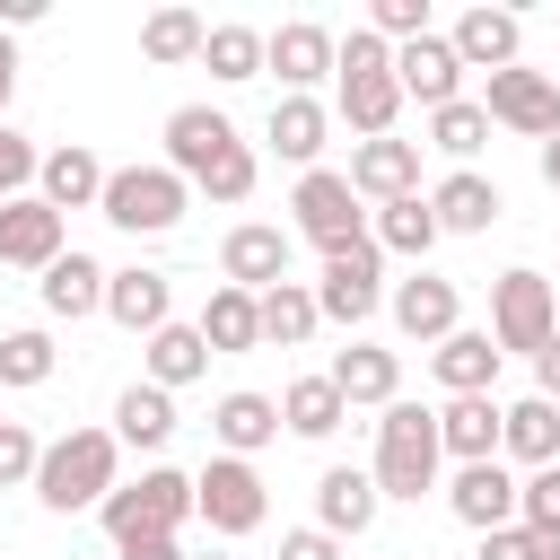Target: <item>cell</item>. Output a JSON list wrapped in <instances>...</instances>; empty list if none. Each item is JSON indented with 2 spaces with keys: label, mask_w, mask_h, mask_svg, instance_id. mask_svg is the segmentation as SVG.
<instances>
[{
  "label": "cell",
  "mask_w": 560,
  "mask_h": 560,
  "mask_svg": "<svg viewBox=\"0 0 560 560\" xmlns=\"http://www.w3.org/2000/svg\"><path fill=\"white\" fill-rule=\"evenodd\" d=\"M166 166L192 184V192H210V201H245L254 192V175H262V158L236 140V122L219 114V105H175L166 114Z\"/></svg>",
  "instance_id": "6da1fadb"
},
{
  "label": "cell",
  "mask_w": 560,
  "mask_h": 560,
  "mask_svg": "<svg viewBox=\"0 0 560 560\" xmlns=\"http://www.w3.org/2000/svg\"><path fill=\"white\" fill-rule=\"evenodd\" d=\"M114 438H122V446H140V455H158V446L175 438V394H166V385H149V376H140V385H122V394H114Z\"/></svg>",
  "instance_id": "d6a6232c"
},
{
  "label": "cell",
  "mask_w": 560,
  "mask_h": 560,
  "mask_svg": "<svg viewBox=\"0 0 560 560\" xmlns=\"http://www.w3.org/2000/svg\"><path fill=\"white\" fill-rule=\"evenodd\" d=\"M516 525H534V534H560V464H542V472H525V499H516Z\"/></svg>",
  "instance_id": "ee69618b"
},
{
  "label": "cell",
  "mask_w": 560,
  "mask_h": 560,
  "mask_svg": "<svg viewBox=\"0 0 560 560\" xmlns=\"http://www.w3.org/2000/svg\"><path fill=\"white\" fill-rule=\"evenodd\" d=\"M35 464H44V438L26 420H0V490H35Z\"/></svg>",
  "instance_id": "60d3db41"
},
{
  "label": "cell",
  "mask_w": 560,
  "mask_h": 560,
  "mask_svg": "<svg viewBox=\"0 0 560 560\" xmlns=\"http://www.w3.org/2000/svg\"><path fill=\"white\" fill-rule=\"evenodd\" d=\"M534 394H542V402H560V332L534 350Z\"/></svg>",
  "instance_id": "7dc6e473"
},
{
  "label": "cell",
  "mask_w": 560,
  "mask_h": 560,
  "mask_svg": "<svg viewBox=\"0 0 560 560\" xmlns=\"http://www.w3.org/2000/svg\"><path fill=\"white\" fill-rule=\"evenodd\" d=\"M105 280H114V271H105L96 254H79V245H70L52 271H35V298H44V315H52V324H79V315H105Z\"/></svg>",
  "instance_id": "7402d4cb"
},
{
  "label": "cell",
  "mask_w": 560,
  "mask_h": 560,
  "mask_svg": "<svg viewBox=\"0 0 560 560\" xmlns=\"http://www.w3.org/2000/svg\"><path fill=\"white\" fill-rule=\"evenodd\" d=\"M105 315H114L122 332H140V341H149V332H166V324H175V280H166V271H149V262H131V271H114V280H105Z\"/></svg>",
  "instance_id": "603a6c76"
},
{
  "label": "cell",
  "mask_w": 560,
  "mask_h": 560,
  "mask_svg": "<svg viewBox=\"0 0 560 560\" xmlns=\"http://www.w3.org/2000/svg\"><path fill=\"white\" fill-rule=\"evenodd\" d=\"M201 44H210V18L201 9H149L140 18V61H158V70L201 61Z\"/></svg>",
  "instance_id": "e575fe53"
},
{
  "label": "cell",
  "mask_w": 560,
  "mask_h": 560,
  "mask_svg": "<svg viewBox=\"0 0 560 560\" xmlns=\"http://www.w3.org/2000/svg\"><path fill=\"white\" fill-rule=\"evenodd\" d=\"M105 175H114V166H105L88 140H61V149H44V175H35V192H44V201L70 219V210H96V201H105Z\"/></svg>",
  "instance_id": "44dd1931"
},
{
  "label": "cell",
  "mask_w": 560,
  "mask_h": 560,
  "mask_svg": "<svg viewBox=\"0 0 560 560\" xmlns=\"http://www.w3.org/2000/svg\"><path fill=\"white\" fill-rule=\"evenodd\" d=\"M446 44H455L464 70H516V61H525V18L481 0V9H464V18L446 26Z\"/></svg>",
  "instance_id": "2e32d148"
},
{
  "label": "cell",
  "mask_w": 560,
  "mask_h": 560,
  "mask_svg": "<svg viewBox=\"0 0 560 560\" xmlns=\"http://www.w3.org/2000/svg\"><path fill=\"white\" fill-rule=\"evenodd\" d=\"M96 210H105V219H114L122 236H166V228H175V219L192 210V184H184V175H175L166 158H158V166H114V175H105V201H96Z\"/></svg>",
  "instance_id": "5b68a950"
},
{
  "label": "cell",
  "mask_w": 560,
  "mask_h": 560,
  "mask_svg": "<svg viewBox=\"0 0 560 560\" xmlns=\"http://www.w3.org/2000/svg\"><path fill=\"white\" fill-rule=\"evenodd\" d=\"M499 429H508V402H499V394H455V402L438 411L446 464H490V455H499Z\"/></svg>",
  "instance_id": "d4e9b609"
},
{
  "label": "cell",
  "mask_w": 560,
  "mask_h": 560,
  "mask_svg": "<svg viewBox=\"0 0 560 560\" xmlns=\"http://www.w3.org/2000/svg\"><path fill=\"white\" fill-rule=\"evenodd\" d=\"M472 560H560V534H534V525H499L472 542Z\"/></svg>",
  "instance_id": "b9f144b4"
},
{
  "label": "cell",
  "mask_w": 560,
  "mask_h": 560,
  "mask_svg": "<svg viewBox=\"0 0 560 560\" xmlns=\"http://www.w3.org/2000/svg\"><path fill=\"white\" fill-rule=\"evenodd\" d=\"M499 455H508V464H525V472H542V464H560V402H542V394H525V402H508V429H499Z\"/></svg>",
  "instance_id": "1f68e13d"
},
{
  "label": "cell",
  "mask_w": 560,
  "mask_h": 560,
  "mask_svg": "<svg viewBox=\"0 0 560 560\" xmlns=\"http://www.w3.org/2000/svg\"><path fill=\"white\" fill-rule=\"evenodd\" d=\"M350 192L359 201H411L420 192V140H359L350 149Z\"/></svg>",
  "instance_id": "d6986e66"
},
{
  "label": "cell",
  "mask_w": 560,
  "mask_h": 560,
  "mask_svg": "<svg viewBox=\"0 0 560 560\" xmlns=\"http://www.w3.org/2000/svg\"><path fill=\"white\" fill-rule=\"evenodd\" d=\"M376 508H385L376 472H359V464H324V481H315V525H324L332 542H359V534L376 525Z\"/></svg>",
  "instance_id": "ac0fdd59"
},
{
  "label": "cell",
  "mask_w": 560,
  "mask_h": 560,
  "mask_svg": "<svg viewBox=\"0 0 560 560\" xmlns=\"http://www.w3.org/2000/svg\"><path fill=\"white\" fill-rule=\"evenodd\" d=\"M140 376L166 385V394L201 385V376H210V341H201V324H166V332H149V341H140Z\"/></svg>",
  "instance_id": "f546056e"
},
{
  "label": "cell",
  "mask_w": 560,
  "mask_h": 560,
  "mask_svg": "<svg viewBox=\"0 0 560 560\" xmlns=\"http://www.w3.org/2000/svg\"><path fill=\"white\" fill-rule=\"evenodd\" d=\"M332 52H341V35H332V26L289 18V26H271L262 70H280V96H315V79H332Z\"/></svg>",
  "instance_id": "4fadbf2b"
},
{
  "label": "cell",
  "mask_w": 560,
  "mask_h": 560,
  "mask_svg": "<svg viewBox=\"0 0 560 560\" xmlns=\"http://www.w3.org/2000/svg\"><path fill=\"white\" fill-rule=\"evenodd\" d=\"M70 245H61V210L44 201V192H18V201H0V262L9 271H52Z\"/></svg>",
  "instance_id": "9a60e30c"
},
{
  "label": "cell",
  "mask_w": 560,
  "mask_h": 560,
  "mask_svg": "<svg viewBox=\"0 0 560 560\" xmlns=\"http://www.w3.org/2000/svg\"><path fill=\"white\" fill-rule=\"evenodd\" d=\"M0 420H9V411H0Z\"/></svg>",
  "instance_id": "db71d44e"
},
{
  "label": "cell",
  "mask_w": 560,
  "mask_h": 560,
  "mask_svg": "<svg viewBox=\"0 0 560 560\" xmlns=\"http://www.w3.org/2000/svg\"><path fill=\"white\" fill-rule=\"evenodd\" d=\"M551 79H560V70H551Z\"/></svg>",
  "instance_id": "11a10c76"
},
{
  "label": "cell",
  "mask_w": 560,
  "mask_h": 560,
  "mask_svg": "<svg viewBox=\"0 0 560 560\" xmlns=\"http://www.w3.org/2000/svg\"><path fill=\"white\" fill-rule=\"evenodd\" d=\"M542 184L560 192V140H542Z\"/></svg>",
  "instance_id": "816d5d0a"
},
{
  "label": "cell",
  "mask_w": 560,
  "mask_h": 560,
  "mask_svg": "<svg viewBox=\"0 0 560 560\" xmlns=\"http://www.w3.org/2000/svg\"><path fill=\"white\" fill-rule=\"evenodd\" d=\"M315 306H324V324H368L376 306H385V245L376 236H359V245H341V254H324V280H315Z\"/></svg>",
  "instance_id": "9c48e42d"
},
{
  "label": "cell",
  "mask_w": 560,
  "mask_h": 560,
  "mask_svg": "<svg viewBox=\"0 0 560 560\" xmlns=\"http://www.w3.org/2000/svg\"><path fill=\"white\" fill-rule=\"evenodd\" d=\"M9 96H18V44L0 35V114H9Z\"/></svg>",
  "instance_id": "f907efd6"
},
{
  "label": "cell",
  "mask_w": 560,
  "mask_h": 560,
  "mask_svg": "<svg viewBox=\"0 0 560 560\" xmlns=\"http://www.w3.org/2000/svg\"><path fill=\"white\" fill-rule=\"evenodd\" d=\"M429 376L446 385V402H455V394H490V385H499V341L464 324V332H446V341L429 350Z\"/></svg>",
  "instance_id": "4dcf8cb0"
},
{
  "label": "cell",
  "mask_w": 560,
  "mask_h": 560,
  "mask_svg": "<svg viewBox=\"0 0 560 560\" xmlns=\"http://www.w3.org/2000/svg\"><path fill=\"white\" fill-rule=\"evenodd\" d=\"M385 306H394V332H402V341H429V350H438L446 332H464V289H455V280H438V271L394 280V298H385Z\"/></svg>",
  "instance_id": "5bb4252c"
},
{
  "label": "cell",
  "mask_w": 560,
  "mask_h": 560,
  "mask_svg": "<svg viewBox=\"0 0 560 560\" xmlns=\"http://www.w3.org/2000/svg\"><path fill=\"white\" fill-rule=\"evenodd\" d=\"M122 560H192L184 542H122Z\"/></svg>",
  "instance_id": "681fc988"
},
{
  "label": "cell",
  "mask_w": 560,
  "mask_h": 560,
  "mask_svg": "<svg viewBox=\"0 0 560 560\" xmlns=\"http://www.w3.org/2000/svg\"><path fill=\"white\" fill-rule=\"evenodd\" d=\"M324 376L341 385L350 411H385V402H402V359H394L385 341H359V332H350V350H332Z\"/></svg>",
  "instance_id": "e0dca14e"
},
{
  "label": "cell",
  "mask_w": 560,
  "mask_h": 560,
  "mask_svg": "<svg viewBox=\"0 0 560 560\" xmlns=\"http://www.w3.org/2000/svg\"><path fill=\"white\" fill-rule=\"evenodd\" d=\"M184 516H192V472H175V464H149L140 481H114V499L96 508V525L114 534V551L122 542H175Z\"/></svg>",
  "instance_id": "277c9868"
},
{
  "label": "cell",
  "mask_w": 560,
  "mask_h": 560,
  "mask_svg": "<svg viewBox=\"0 0 560 560\" xmlns=\"http://www.w3.org/2000/svg\"><path fill=\"white\" fill-rule=\"evenodd\" d=\"M122 481V438L114 429H61L44 438V464H35V499L52 516H79V508H105Z\"/></svg>",
  "instance_id": "7a4b0ae2"
},
{
  "label": "cell",
  "mask_w": 560,
  "mask_h": 560,
  "mask_svg": "<svg viewBox=\"0 0 560 560\" xmlns=\"http://www.w3.org/2000/svg\"><path fill=\"white\" fill-rule=\"evenodd\" d=\"M481 140H490V105H481V96H455V105H438V114H429V149H446L455 166H472V158H481Z\"/></svg>",
  "instance_id": "ab89813d"
},
{
  "label": "cell",
  "mask_w": 560,
  "mask_h": 560,
  "mask_svg": "<svg viewBox=\"0 0 560 560\" xmlns=\"http://www.w3.org/2000/svg\"><path fill=\"white\" fill-rule=\"evenodd\" d=\"M35 18H44V0H0V35L9 26H35Z\"/></svg>",
  "instance_id": "c3c4849f"
},
{
  "label": "cell",
  "mask_w": 560,
  "mask_h": 560,
  "mask_svg": "<svg viewBox=\"0 0 560 560\" xmlns=\"http://www.w3.org/2000/svg\"><path fill=\"white\" fill-rule=\"evenodd\" d=\"M376 490L385 499H429L438 472H446V446H438V411L429 402H385L376 411Z\"/></svg>",
  "instance_id": "3957f363"
},
{
  "label": "cell",
  "mask_w": 560,
  "mask_h": 560,
  "mask_svg": "<svg viewBox=\"0 0 560 560\" xmlns=\"http://www.w3.org/2000/svg\"><path fill=\"white\" fill-rule=\"evenodd\" d=\"M551 332H560L551 280H542V271H499V280H490V341H499V359H508V350L534 359Z\"/></svg>",
  "instance_id": "ba28073f"
},
{
  "label": "cell",
  "mask_w": 560,
  "mask_h": 560,
  "mask_svg": "<svg viewBox=\"0 0 560 560\" xmlns=\"http://www.w3.org/2000/svg\"><path fill=\"white\" fill-rule=\"evenodd\" d=\"M280 560H341V542L324 525H298V534H280Z\"/></svg>",
  "instance_id": "bcb514c9"
},
{
  "label": "cell",
  "mask_w": 560,
  "mask_h": 560,
  "mask_svg": "<svg viewBox=\"0 0 560 560\" xmlns=\"http://www.w3.org/2000/svg\"><path fill=\"white\" fill-rule=\"evenodd\" d=\"M368 236H376L385 254H411V262L429 271V254H438V236H446V228H438V210H429V192H411V201H385V210L368 219Z\"/></svg>",
  "instance_id": "836d02e7"
},
{
  "label": "cell",
  "mask_w": 560,
  "mask_h": 560,
  "mask_svg": "<svg viewBox=\"0 0 560 560\" xmlns=\"http://www.w3.org/2000/svg\"><path fill=\"white\" fill-rule=\"evenodd\" d=\"M516 499H525V472H508V455L455 464V481H446V508H455V525H472V534L516 525Z\"/></svg>",
  "instance_id": "7c38bea8"
},
{
  "label": "cell",
  "mask_w": 560,
  "mask_h": 560,
  "mask_svg": "<svg viewBox=\"0 0 560 560\" xmlns=\"http://www.w3.org/2000/svg\"><path fill=\"white\" fill-rule=\"evenodd\" d=\"M394 79H402V96H420L429 114L464 96V61H455V44H446L438 26H429L420 44H394Z\"/></svg>",
  "instance_id": "ffe728a7"
},
{
  "label": "cell",
  "mask_w": 560,
  "mask_h": 560,
  "mask_svg": "<svg viewBox=\"0 0 560 560\" xmlns=\"http://www.w3.org/2000/svg\"><path fill=\"white\" fill-rule=\"evenodd\" d=\"M429 210H438V228H446V236H481V228H499L508 192H499L481 166H455L446 184H429Z\"/></svg>",
  "instance_id": "4316f807"
},
{
  "label": "cell",
  "mask_w": 560,
  "mask_h": 560,
  "mask_svg": "<svg viewBox=\"0 0 560 560\" xmlns=\"http://www.w3.org/2000/svg\"><path fill=\"white\" fill-rule=\"evenodd\" d=\"M192 324H201V341H210V359H236V350H262V298H254V289H228V280H219V289L201 298V315H192Z\"/></svg>",
  "instance_id": "83f0119b"
},
{
  "label": "cell",
  "mask_w": 560,
  "mask_h": 560,
  "mask_svg": "<svg viewBox=\"0 0 560 560\" xmlns=\"http://www.w3.org/2000/svg\"><path fill=\"white\" fill-rule=\"evenodd\" d=\"M359 70H394V44H385L376 26H350L341 52H332V79H359Z\"/></svg>",
  "instance_id": "f6af8a7d"
},
{
  "label": "cell",
  "mask_w": 560,
  "mask_h": 560,
  "mask_svg": "<svg viewBox=\"0 0 560 560\" xmlns=\"http://www.w3.org/2000/svg\"><path fill=\"white\" fill-rule=\"evenodd\" d=\"M332 114L359 131V140H394V114H402V79L394 70H359V79H332Z\"/></svg>",
  "instance_id": "f1b7e54d"
},
{
  "label": "cell",
  "mask_w": 560,
  "mask_h": 560,
  "mask_svg": "<svg viewBox=\"0 0 560 560\" xmlns=\"http://www.w3.org/2000/svg\"><path fill=\"white\" fill-rule=\"evenodd\" d=\"M262 140H271V158H289V166L306 175V166L324 158V140H332V105H324V96H271Z\"/></svg>",
  "instance_id": "484cf974"
},
{
  "label": "cell",
  "mask_w": 560,
  "mask_h": 560,
  "mask_svg": "<svg viewBox=\"0 0 560 560\" xmlns=\"http://www.w3.org/2000/svg\"><path fill=\"white\" fill-rule=\"evenodd\" d=\"M35 175H44V149H35L26 131H9V122H0V201L35 192Z\"/></svg>",
  "instance_id": "7bdbcfd3"
},
{
  "label": "cell",
  "mask_w": 560,
  "mask_h": 560,
  "mask_svg": "<svg viewBox=\"0 0 560 560\" xmlns=\"http://www.w3.org/2000/svg\"><path fill=\"white\" fill-rule=\"evenodd\" d=\"M315 332H324L315 280H280V289H262V341H280V350H306Z\"/></svg>",
  "instance_id": "d590c367"
},
{
  "label": "cell",
  "mask_w": 560,
  "mask_h": 560,
  "mask_svg": "<svg viewBox=\"0 0 560 560\" xmlns=\"http://www.w3.org/2000/svg\"><path fill=\"white\" fill-rule=\"evenodd\" d=\"M289 245H298V236H289V228H271V219H236V228L219 236V280L262 298V289H280V280H289Z\"/></svg>",
  "instance_id": "8fae6325"
},
{
  "label": "cell",
  "mask_w": 560,
  "mask_h": 560,
  "mask_svg": "<svg viewBox=\"0 0 560 560\" xmlns=\"http://www.w3.org/2000/svg\"><path fill=\"white\" fill-rule=\"evenodd\" d=\"M481 105H490V122L499 131H516V140H560V79L551 70H490V88H481Z\"/></svg>",
  "instance_id": "30bf717a"
},
{
  "label": "cell",
  "mask_w": 560,
  "mask_h": 560,
  "mask_svg": "<svg viewBox=\"0 0 560 560\" xmlns=\"http://www.w3.org/2000/svg\"><path fill=\"white\" fill-rule=\"evenodd\" d=\"M210 438H219V455H262L271 438H280V394H254V385H236V394H219L210 402Z\"/></svg>",
  "instance_id": "cb8c5ba5"
},
{
  "label": "cell",
  "mask_w": 560,
  "mask_h": 560,
  "mask_svg": "<svg viewBox=\"0 0 560 560\" xmlns=\"http://www.w3.org/2000/svg\"><path fill=\"white\" fill-rule=\"evenodd\" d=\"M289 236H306L315 254H341V245L368 236V210H359V192H350L341 166H306V175H298V192H289Z\"/></svg>",
  "instance_id": "8992f818"
},
{
  "label": "cell",
  "mask_w": 560,
  "mask_h": 560,
  "mask_svg": "<svg viewBox=\"0 0 560 560\" xmlns=\"http://www.w3.org/2000/svg\"><path fill=\"white\" fill-rule=\"evenodd\" d=\"M341 420H350V402H341L332 376H289V394H280V429L289 438H332Z\"/></svg>",
  "instance_id": "8d00e7d4"
},
{
  "label": "cell",
  "mask_w": 560,
  "mask_h": 560,
  "mask_svg": "<svg viewBox=\"0 0 560 560\" xmlns=\"http://www.w3.org/2000/svg\"><path fill=\"white\" fill-rule=\"evenodd\" d=\"M192 516L236 542V534H254V525L271 516V490H262V472H254L245 455H210V464L192 472Z\"/></svg>",
  "instance_id": "52a82bcc"
},
{
  "label": "cell",
  "mask_w": 560,
  "mask_h": 560,
  "mask_svg": "<svg viewBox=\"0 0 560 560\" xmlns=\"http://www.w3.org/2000/svg\"><path fill=\"white\" fill-rule=\"evenodd\" d=\"M192 560H228V551H192Z\"/></svg>",
  "instance_id": "f5cc1de1"
},
{
  "label": "cell",
  "mask_w": 560,
  "mask_h": 560,
  "mask_svg": "<svg viewBox=\"0 0 560 560\" xmlns=\"http://www.w3.org/2000/svg\"><path fill=\"white\" fill-rule=\"evenodd\" d=\"M52 368H61V350H52L44 324L0 332V394H35V385H52Z\"/></svg>",
  "instance_id": "74e56055"
},
{
  "label": "cell",
  "mask_w": 560,
  "mask_h": 560,
  "mask_svg": "<svg viewBox=\"0 0 560 560\" xmlns=\"http://www.w3.org/2000/svg\"><path fill=\"white\" fill-rule=\"evenodd\" d=\"M262 44H271L262 26H236V18H219V26H210V44H201V70H210L219 88H245V79L262 70Z\"/></svg>",
  "instance_id": "f35d334b"
}]
</instances>
